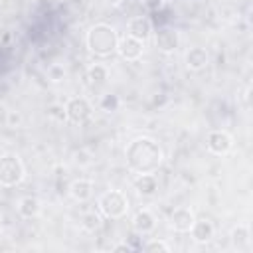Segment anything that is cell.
Masks as SVG:
<instances>
[{
	"instance_id": "cell-26",
	"label": "cell",
	"mask_w": 253,
	"mask_h": 253,
	"mask_svg": "<svg viewBox=\"0 0 253 253\" xmlns=\"http://www.w3.org/2000/svg\"><path fill=\"white\" fill-rule=\"evenodd\" d=\"M105 2H107V4H119L121 0H105Z\"/></svg>"
},
{
	"instance_id": "cell-19",
	"label": "cell",
	"mask_w": 253,
	"mask_h": 253,
	"mask_svg": "<svg viewBox=\"0 0 253 253\" xmlns=\"http://www.w3.org/2000/svg\"><path fill=\"white\" fill-rule=\"evenodd\" d=\"M87 77H89L91 83L101 85V83H105V81L109 79V69H107V65H103V63H93V65L87 69Z\"/></svg>"
},
{
	"instance_id": "cell-12",
	"label": "cell",
	"mask_w": 253,
	"mask_h": 253,
	"mask_svg": "<svg viewBox=\"0 0 253 253\" xmlns=\"http://www.w3.org/2000/svg\"><path fill=\"white\" fill-rule=\"evenodd\" d=\"M184 63H186V67H188L190 71H202V69H206L208 63H210V53H208L204 47L194 45V47H190V49L186 51Z\"/></svg>"
},
{
	"instance_id": "cell-20",
	"label": "cell",
	"mask_w": 253,
	"mask_h": 253,
	"mask_svg": "<svg viewBox=\"0 0 253 253\" xmlns=\"http://www.w3.org/2000/svg\"><path fill=\"white\" fill-rule=\"evenodd\" d=\"M99 107H101V111H105V113H113V111H117L119 109V97L117 95H103L101 97V101H99Z\"/></svg>"
},
{
	"instance_id": "cell-1",
	"label": "cell",
	"mask_w": 253,
	"mask_h": 253,
	"mask_svg": "<svg viewBox=\"0 0 253 253\" xmlns=\"http://www.w3.org/2000/svg\"><path fill=\"white\" fill-rule=\"evenodd\" d=\"M125 158L134 174H154L164 162V150L152 136H136L126 144Z\"/></svg>"
},
{
	"instance_id": "cell-15",
	"label": "cell",
	"mask_w": 253,
	"mask_h": 253,
	"mask_svg": "<svg viewBox=\"0 0 253 253\" xmlns=\"http://www.w3.org/2000/svg\"><path fill=\"white\" fill-rule=\"evenodd\" d=\"M132 188L136 190L138 196H144V198H150L158 192V178L154 174H138L132 182Z\"/></svg>"
},
{
	"instance_id": "cell-2",
	"label": "cell",
	"mask_w": 253,
	"mask_h": 253,
	"mask_svg": "<svg viewBox=\"0 0 253 253\" xmlns=\"http://www.w3.org/2000/svg\"><path fill=\"white\" fill-rule=\"evenodd\" d=\"M85 45L87 49L97 57H109L117 53L119 45V34L111 24L97 22L93 24L85 34Z\"/></svg>"
},
{
	"instance_id": "cell-5",
	"label": "cell",
	"mask_w": 253,
	"mask_h": 253,
	"mask_svg": "<svg viewBox=\"0 0 253 253\" xmlns=\"http://www.w3.org/2000/svg\"><path fill=\"white\" fill-rule=\"evenodd\" d=\"M63 107H65L67 121L73 123V125H83L93 115V105L85 97H69Z\"/></svg>"
},
{
	"instance_id": "cell-6",
	"label": "cell",
	"mask_w": 253,
	"mask_h": 253,
	"mask_svg": "<svg viewBox=\"0 0 253 253\" xmlns=\"http://www.w3.org/2000/svg\"><path fill=\"white\" fill-rule=\"evenodd\" d=\"M206 148L215 156H223L233 148V136L227 130L213 128L206 136Z\"/></svg>"
},
{
	"instance_id": "cell-25",
	"label": "cell",
	"mask_w": 253,
	"mask_h": 253,
	"mask_svg": "<svg viewBox=\"0 0 253 253\" xmlns=\"http://www.w3.org/2000/svg\"><path fill=\"white\" fill-rule=\"evenodd\" d=\"M2 231H4V217H2V213H0V235H2Z\"/></svg>"
},
{
	"instance_id": "cell-3",
	"label": "cell",
	"mask_w": 253,
	"mask_h": 253,
	"mask_svg": "<svg viewBox=\"0 0 253 253\" xmlns=\"http://www.w3.org/2000/svg\"><path fill=\"white\" fill-rule=\"evenodd\" d=\"M97 208H99V213L107 219H121L126 215L128 211V198L125 192L121 190H107L105 194L99 196L97 200Z\"/></svg>"
},
{
	"instance_id": "cell-24",
	"label": "cell",
	"mask_w": 253,
	"mask_h": 253,
	"mask_svg": "<svg viewBox=\"0 0 253 253\" xmlns=\"http://www.w3.org/2000/svg\"><path fill=\"white\" fill-rule=\"evenodd\" d=\"M111 249H113V251H126V253L132 251V247H130L128 243H117V245H113Z\"/></svg>"
},
{
	"instance_id": "cell-14",
	"label": "cell",
	"mask_w": 253,
	"mask_h": 253,
	"mask_svg": "<svg viewBox=\"0 0 253 253\" xmlns=\"http://www.w3.org/2000/svg\"><path fill=\"white\" fill-rule=\"evenodd\" d=\"M93 192H95V184L87 178H77L69 184V196L75 200V202H87L93 198Z\"/></svg>"
},
{
	"instance_id": "cell-23",
	"label": "cell",
	"mask_w": 253,
	"mask_h": 253,
	"mask_svg": "<svg viewBox=\"0 0 253 253\" xmlns=\"http://www.w3.org/2000/svg\"><path fill=\"white\" fill-rule=\"evenodd\" d=\"M47 115L57 121V123H65L67 121V115H65V107L63 105H49L47 107Z\"/></svg>"
},
{
	"instance_id": "cell-9",
	"label": "cell",
	"mask_w": 253,
	"mask_h": 253,
	"mask_svg": "<svg viewBox=\"0 0 253 253\" xmlns=\"http://www.w3.org/2000/svg\"><path fill=\"white\" fill-rule=\"evenodd\" d=\"M154 45L162 53H174L180 45V34L174 28H160L154 32Z\"/></svg>"
},
{
	"instance_id": "cell-4",
	"label": "cell",
	"mask_w": 253,
	"mask_h": 253,
	"mask_svg": "<svg viewBox=\"0 0 253 253\" xmlns=\"http://www.w3.org/2000/svg\"><path fill=\"white\" fill-rule=\"evenodd\" d=\"M26 178V166L16 152H6L0 156V186L14 188Z\"/></svg>"
},
{
	"instance_id": "cell-11",
	"label": "cell",
	"mask_w": 253,
	"mask_h": 253,
	"mask_svg": "<svg viewBox=\"0 0 253 253\" xmlns=\"http://www.w3.org/2000/svg\"><path fill=\"white\" fill-rule=\"evenodd\" d=\"M188 233L192 235V239L196 243H210L215 237V225L206 217H200V219L196 217L194 225H192V229Z\"/></svg>"
},
{
	"instance_id": "cell-21",
	"label": "cell",
	"mask_w": 253,
	"mask_h": 253,
	"mask_svg": "<svg viewBox=\"0 0 253 253\" xmlns=\"http://www.w3.org/2000/svg\"><path fill=\"white\" fill-rule=\"evenodd\" d=\"M47 79H49L51 83L63 81V79H65V67L59 65V63H51V65L47 67Z\"/></svg>"
},
{
	"instance_id": "cell-17",
	"label": "cell",
	"mask_w": 253,
	"mask_h": 253,
	"mask_svg": "<svg viewBox=\"0 0 253 253\" xmlns=\"http://www.w3.org/2000/svg\"><path fill=\"white\" fill-rule=\"evenodd\" d=\"M231 245L237 249V251H247L251 247V231H249V225L245 223H239L231 229Z\"/></svg>"
},
{
	"instance_id": "cell-8",
	"label": "cell",
	"mask_w": 253,
	"mask_h": 253,
	"mask_svg": "<svg viewBox=\"0 0 253 253\" xmlns=\"http://www.w3.org/2000/svg\"><path fill=\"white\" fill-rule=\"evenodd\" d=\"M126 34L132 36L134 40L142 42V43L148 42L152 38V34H154V28H152L150 18H146V16H134V18H130L128 24H126Z\"/></svg>"
},
{
	"instance_id": "cell-16",
	"label": "cell",
	"mask_w": 253,
	"mask_h": 253,
	"mask_svg": "<svg viewBox=\"0 0 253 253\" xmlns=\"http://www.w3.org/2000/svg\"><path fill=\"white\" fill-rule=\"evenodd\" d=\"M16 210H18V213H20L24 219H34V217H38L40 211H42V202H40L36 196H24V198H20Z\"/></svg>"
},
{
	"instance_id": "cell-10",
	"label": "cell",
	"mask_w": 253,
	"mask_h": 253,
	"mask_svg": "<svg viewBox=\"0 0 253 253\" xmlns=\"http://www.w3.org/2000/svg\"><path fill=\"white\" fill-rule=\"evenodd\" d=\"M194 219H196V215L190 208H176L170 215V227L178 233H188L194 225Z\"/></svg>"
},
{
	"instance_id": "cell-7",
	"label": "cell",
	"mask_w": 253,
	"mask_h": 253,
	"mask_svg": "<svg viewBox=\"0 0 253 253\" xmlns=\"http://www.w3.org/2000/svg\"><path fill=\"white\" fill-rule=\"evenodd\" d=\"M117 53H119L125 61H138V59L142 57V53H144V43L126 34V36L119 38Z\"/></svg>"
},
{
	"instance_id": "cell-13",
	"label": "cell",
	"mask_w": 253,
	"mask_h": 253,
	"mask_svg": "<svg viewBox=\"0 0 253 253\" xmlns=\"http://www.w3.org/2000/svg\"><path fill=\"white\" fill-rule=\"evenodd\" d=\"M132 229L138 235H148L156 229V215L150 210H138L132 217Z\"/></svg>"
},
{
	"instance_id": "cell-18",
	"label": "cell",
	"mask_w": 253,
	"mask_h": 253,
	"mask_svg": "<svg viewBox=\"0 0 253 253\" xmlns=\"http://www.w3.org/2000/svg\"><path fill=\"white\" fill-rule=\"evenodd\" d=\"M81 227L89 233H95L103 227V215L99 211H85L81 215Z\"/></svg>"
},
{
	"instance_id": "cell-22",
	"label": "cell",
	"mask_w": 253,
	"mask_h": 253,
	"mask_svg": "<svg viewBox=\"0 0 253 253\" xmlns=\"http://www.w3.org/2000/svg\"><path fill=\"white\" fill-rule=\"evenodd\" d=\"M142 249L148 251V253H156V251H164V253H168V251H170V245H168L166 241H162V239H150L148 243H144Z\"/></svg>"
}]
</instances>
